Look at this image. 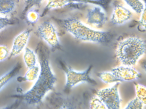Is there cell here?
Here are the masks:
<instances>
[{"instance_id": "6da1fadb", "label": "cell", "mask_w": 146, "mask_h": 109, "mask_svg": "<svg viewBox=\"0 0 146 109\" xmlns=\"http://www.w3.org/2000/svg\"><path fill=\"white\" fill-rule=\"evenodd\" d=\"M39 74L32 87L24 95V100L28 104L36 106L41 103L50 91L54 88L56 81L48 59L40 58Z\"/></svg>"}, {"instance_id": "7a4b0ae2", "label": "cell", "mask_w": 146, "mask_h": 109, "mask_svg": "<svg viewBox=\"0 0 146 109\" xmlns=\"http://www.w3.org/2000/svg\"><path fill=\"white\" fill-rule=\"evenodd\" d=\"M144 41L137 37H127L119 43L117 47L116 56L123 65H134L145 51Z\"/></svg>"}, {"instance_id": "3957f363", "label": "cell", "mask_w": 146, "mask_h": 109, "mask_svg": "<svg viewBox=\"0 0 146 109\" xmlns=\"http://www.w3.org/2000/svg\"><path fill=\"white\" fill-rule=\"evenodd\" d=\"M63 26L67 31L81 41L102 43L106 38L105 32L92 29L74 18L66 19L64 21Z\"/></svg>"}, {"instance_id": "277c9868", "label": "cell", "mask_w": 146, "mask_h": 109, "mask_svg": "<svg viewBox=\"0 0 146 109\" xmlns=\"http://www.w3.org/2000/svg\"><path fill=\"white\" fill-rule=\"evenodd\" d=\"M60 65L66 76L64 91L67 92L72 88L81 83L88 82L95 83V81L90 76L91 66L86 70L81 72L75 70L64 62H61Z\"/></svg>"}, {"instance_id": "5b68a950", "label": "cell", "mask_w": 146, "mask_h": 109, "mask_svg": "<svg viewBox=\"0 0 146 109\" xmlns=\"http://www.w3.org/2000/svg\"><path fill=\"white\" fill-rule=\"evenodd\" d=\"M37 32L38 35L50 47L58 49L60 45L56 28L51 23L44 21L38 26Z\"/></svg>"}, {"instance_id": "8992f818", "label": "cell", "mask_w": 146, "mask_h": 109, "mask_svg": "<svg viewBox=\"0 0 146 109\" xmlns=\"http://www.w3.org/2000/svg\"><path fill=\"white\" fill-rule=\"evenodd\" d=\"M120 83H116L110 88L99 91L97 95L108 109H119L120 102L118 87Z\"/></svg>"}, {"instance_id": "52a82bcc", "label": "cell", "mask_w": 146, "mask_h": 109, "mask_svg": "<svg viewBox=\"0 0 146 109\" xmlns=\"http://www.w3.org/2000/svg\"><path fill=\"white\" fill-rule=\"evenodd\" d=\"M132 13L127 8L121 4H118L115 7L110 18L111 22L113 24L120 25L129 20L132 17Z\"/></svg>"}, {"instance_id": "ba28073f", "label": "cell", "mask_w": 146, "mask_h": 109, "mask_svg": "<svg viewBox=\"0 0 146 109\" xmlns=\"http://www.w3.org/2000/svg\"><path fill=\"white\" fill-rule=\"evenodd\" d=\"M119 66L113 68L112 74L116 77L122 81H130L139 79L141 74L134 68L129 67Z\"/></svg>"}, {"instance_id": "9c48e42d", "label": "cell", "mask_w": 146, "mask_h": 109, "mask_svg": "<svg viewBox=\"0 0 146 109\" xmlns=\"http://www.w3.org/2000/svg\"><path fill=\"white\" fill-rule=\"evenodd\" d=\"M87 18L88 23L98 28L104 25L106 20L104 11L98 6L93 7L88 11Z\"/></svg>"}, {"instance_id": "30bf717a", "label": "cell", "mask_w": 146, "mask_h": 109, "mask_svg": "<svg viewBox=\"0 0 146 109\" xmlns=\"http://www.w3.org/2000/svg\"><path fill=\"white\" fill-rule=\"evenodd\" d=\"M30 35V31L26 30L15 37L11 52V56H15L21 52L27 43Z\"/></svg>"}, {"instance_id": "8fae6325", "label": "cell", "mask_w": 146, "mask_h": 109, "mask_svg": "<svg viewBox=\"0 0 146 109\" xmlns=\"http://www.w3.org/2000/svg\"><path fill=\"white\" fill-rule=\"evenodd\" d=\"M85 0H48V4L45 8L46 11L53 8L60 7L75 2H84Z\"/></svg>"}, {"instance_id": "7c38bea8", "label": "cell", "mask_w": 146, "mask_h": 109, "mask_svg": "<svg viewBox=\"0 0 146 109\" xmlns=\"http://www.w3.org/2000/svg\"><path fill=\"white\" fill-rule=\"evenodd\" d=\"M25 62L29 69L36 65L38 63L37 58L33 51L27 48L24 55Z\"/></svg>"}, {"instance_id": "4fadbf2b", "label": "cell", "mask_w": 146, "mask_h": 109, "mask_svg": "<svg viewBox=\"0 0 146 109\" xmlns=\"http://www.w3.org/2000/svg\"><path fill=\"white\" fill-rule=\"evenodd\" d=\"M15 5V0H0V13H10L14 10Z\"/></svg>"}, {"instance_id": "5bb4252c", "label": "cell", "mask_w": 146, "mask_h": 109, "mask_svg": "<svg viewBox=\"0 0 146 109\" xmlns=\"http://www.w3.org/2000/svg\"><path fill=\"white\" fill-rule=\"evenodd\" d=\"M20 66L18 64L11 70L0 77V90L18 73Z\"/></svg>"}, {"instance_id": "9a60e30c", "label": "cell", "mask_w": 146, "mask_h": 109, "mask_svg": "<svg viewBox=\"0 0 146 109\" xmlns=\"http://www.w3.org/2000/svg\"><path fill=\"white\" fill-rule=\"evenodd\" d=\"M40 70V66L38 64L29 69L25 74L24 77L25 79L29 81H35L39 76Z\"/></svg>"}, {"instance_id": "2e32d148", "label": "cell", "mask_w": 146, "mask_h": 109, "mask_svg": "<svg viewBox=\"0 0 146 109\" xmlns=\"http://www.w3.org/2000/svg\"><path fill=\"white\" fill-rule=\"evenodd\" d=\"M98 76L102 81L107 83L122 81L121 79L115 77L111 72H102L98 74Z\"/></svg>"}, {"instance_id": "e0dca14e", "label": "cell", "mask_w": 146, "mask_h": 109, "mask_svg": "<svg viewBox=\"0 0 146 109\" xmlns=\"http://www.w3.org/2000/svg\"><path fill=\"white\" fill-rule=\"evenodd\" d=\"M137 97L145 105L146 104V87L143 85L138 84H135Z\"/></svg>"}, {"instance_id": "ac0fdd59", "label": "cell", "mask_w": 146, "mask_h": 109, "mask_svg": "<svg viewBox=\"0 0 146 109\" xmlns=\"http://www.w3.org/2000/svg\"><path fill=\"white\" fill-rule=\"evenodd\" d=\"M136 12L140 13L143 11L144 8L140 0H124Z\"/></svg>"}, {"instance_id": "d6986e66", "label": "cell", "mask_w": 146, "mask_h": 109, "mask_svg": "<svg viewBox=\"0 0 146 109\" xmlns=\"http://www.w3.org/2000/svg\"><path fill=\"white\" fill-rule=\"evenodd\" d=\"M90 108L106 109V106L99 98L94 97L91 99L90 102Z\"/></svg>"}, {"instance_id": "ffe728a7", "label": "cell", "mask_w": 146, "mask_h": 109, "mask_svg": "<svg viewBox=\"0 0 146 109\" xmlns=\"http://www.w3.org/2000/svg\"><path fill=\"white\" fill-rule=\"evenodd\" d=\"M143 104L137 97L127 104L125 109H142Z\"/></svg>"}, {"instance_id": "44dd1931", "label": "cell", "mask_w": 146, "mask_h": 109, "mask_svg": "<svg viewBox=\"0 0 146 109\" xmlns=\"http://www.w3.org/2000/svg\"><path fill=\"white\" fill-rule=\"evenodd\" d=\"M9 50L6 46L0 45V62L5 59L9 54Z\"/></svg>"}, {"instance_id": "7402d4cb", "label": "cell", "mask_w": 146, "mask_h": 109, "mask_svg": "<svg viewBox=\"0 0 146 109\" xmlns=\"http://www.w3.org/2000/svg\"><path fill=\"white\" fill-rule=\"evenodd\" d=\"M26 16L28 20L32 23L36 22L38 17V13L34 10H30L28 11Z\"/></svg>"}, {"instance_id": "603a6c76", "label": "cell", "mask_w": 146, "mask_h": 109, "mask_svg": "<svg viewBox=\"0 0 146 109\" xmlns=\"http://www.w3.org/2000/svg\"><path fill=\"white\" fill-rule=\"evenodd\" d=\"M13 23L12 20L8 18L0 17V30Z\"/></svg>"}, {"instance_id": "cb8c5ba5", "label": "cell", "mask_w": 146, "mask_h": 109, "mask_svg": "<svg viewBox=\"0 0 146 109\" xmlns=\"http://www.w3.org/2000/svg\"><path fill=\"white\" fill-rule=\"evenodd\" d=\"M42 0H26L25 3L26 7V8H29L35 5L39 4Z\"/></svg>"}, {"instance_id": "d4e9b609", "label": "cell", "mask_w": 146, "mask_h": 109, "mask_svg": "<svg viewBox=\"0 0 146 109\" xmlns=\"http://www.w3.org/2000/svg\"><path fill=\"white\" fill-rule=\"evenodd\" d=\"M140 20V23L143 28H145L146 26V11L145 9L143 11Z\"/></svg>"}]
</instances>
